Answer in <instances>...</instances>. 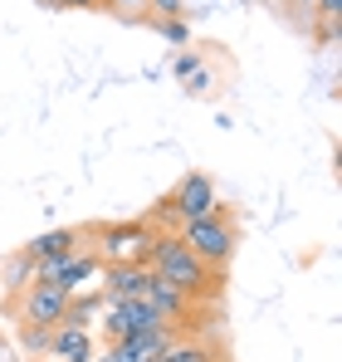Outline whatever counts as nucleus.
Listing matches in <instances>:
<instances>
[{
    "label": "nucleus",
    "mask_w": 342,
    "mask_h": 362,
    "mask_svg": "<svg viewBox=\"0 0 342 362\" xmlns=\"http://www.w3.org/2000/svg\"><path fill=\"white\" fill-rule=\"evenodd\" d=\"M157 226L152 221H113V226H93V240H98V259L103 264H147L152 245H157Z\"/></svg>",
    "instance_id": "nucleus-3"
},
{
    "label": "nucleus",
    "mask_w": 342,
    "mask_h": 362,
    "mask_svg": "<svg viewBox=\"0 0 342 362\" xmlns=\"http://www.w3.org/2000/svg\"><path fill=\"white\" fill-rule=\"evenodd\" d=\"M303 5H308V10H313V5H318V0H303Z\"/></svg>",
    "instance_id": "nucleus-25"
},
{
    "label": "nucleus",
    "mask_w": 342,
    "mask_h": 362,
    "mask_svg": "<svg viewBox=\"0 0 342 362\" xmlns=\"http://www.w3.org/2000/svg\"><path fill=\"white\" fill-rule=\"evenodd\" d=\"M103 5H108V0H103Z\"/></svg>",
    "instance_id": "nucleus-26"
},
{
    "label": "nucleus",
    "mask_w": 342,
    "mask_h": 362,
    "mask_svg": "<svg viewBox=\"0 0 342 362\" xmlns=\"http://www.w3.org/2000/svg\"><path fill=\"white\" fill-rule=\"evenodd\" d=\"M176 235H181V245H186L206 269H216V274L235 259V226H230V216L220 206H216L211 216H201V221H186Z\"/></svg>",
    "instance_id": "nucleus-2"
},
{
    "label": "nucleus",
    "mask_w": 342,
    "mask_h": 362,
    "mask_svg": "<svg viewBox=\"0 0 342 362\" xmlns=\"http://www.w3.org/2000/svg\"><path fill=\"white\" fill-rule=\"evenodd\" d=\"M147 264H152V274H162L171 289H181L191 303L220 289V274H216V269H206V264H201V259L181 245V235H176V230H171V235H157L152 255H147Z\"/></svg>",
    "instance_id": "nucleus-1"
},
{
    "label": "nucleus",
    "mask_w": 342,
    "mask_h": 362,
    "mask_svg": "<svg viewBox=\"0 0 342 362\" xmlns=\"http://www.w3.org/2000/svg\"><path fill=\"white\" fill-rule=\"evenodd\" d=\"M157 362H220V353L211 348V343H196V338H176L167 353Z\"/></svg>",
    "instance_id": "nucleus-14"
},
{
    "label": "nucleus",
    "mask_w": 342,
    "mask_h": 362,
    "mask_svg": "<svg viewBox=\"0 0 342 362\" xmlns=\"http://www.w3.org/2000/svg\"><path fill=\"white\" fill-rule=\"evenodd\" d=\"M157 35H162L167 45H176V49L191 45V25H186V20H157Z\"/></svg>",
    "instance_id": "nucleus-17"
},
{
    "label": "nucleus",
    "mask_w": 342,
    "mask_h": 362,
    "mask_svg": "<svg viewBox=\"0 0 342 362\" xmlns=\"http://www.w3.org/2000/svg\"><path fill=\"white\" fill-rule=\"evenodd\" d=\"M318 40H323V45H338V20H323V30H318Z\"/></svg>",
    "instance_id": "nucleus-23"
},
{
    "label": "nucleus",
    "mask_w": 342,
    "mask_h": 362,
    "mask_svg": "<svg viewBox=\"0 0 342 362\" xmlns=\"http://www.w3.org/2000/svg\"><path fill=\"white\" fill-rule=\"evenodd\" d=\"M49 5H64V10H93V5H103V0H49Z\"/></svg>",
    "instance_id": "nucleus-24"
},
{
    "label": "nucleus",
    "mask_w": 342,
    "mask_h": 362,
    "mask_svg": "<svg viewBox=\"0 0 342 362\" xmlns=\"http://www.w3.org/2000/svg\"><path fill=\"white\" fill-rule=\"evenodd\" d=\"M49 333H54V328H40V323H20V348H25V353H45V348H49Z\"/></svg>",
    "instance_id": "nucleus-16"
},
{
    "label": "nucleus",
    "mask_w": 342,
    "mask_h": 362,
    "mask_svg": "<svg viewBox=\"0 0 342 362\" xmlns=\"http://www.w3.org/2000/svg\"><path fill=\"white\" fill-rule=\"evenodd\" d=\"M176 338H181L176 328H147V333H132V338H117V343H108L103 362H157V358L171 348V343H176Z\"/></svg>",
    "instance_id": "nucleus-7"
},
{
    "label": "nucleus",
    "mask_w": 342,
    "mask_h": 362,
    "mask_svg": "<svg viewBox=\"0 0 342 362\" xmlns=\"http://www.w3.org/2000/svg\"><path fill=\"white\" fill-rule=\"evenodd\" d=\"M98 269H103V259L83 245V250H69V255H54V259H40L35 264V284H54L59 294H78V289H88V279H98Z\"/></svg>",
    "instance_id": "nucleus-4"
},
{
    "label": "nucleus",
    "mask_w": 342,
    "mask_h": 362,
    "mask_svg": "<svg viewBox=\"0 0 342 362\" xmlns=\"http://www.w3.org/2000/svg\"><path fill=\"white\" fill-rule=\"evenodd\" d=\"M318 15L323 20H342V0H318Z\"/></svg>",
    "instance_id": "nucleus-22"
},
{
    "label": "nucleus",
    "mask_w": 342,
    "mask_h": 362,
    "mask_svg": "<svg viewBox=\"0 0 342 362\" xmlns=\"http://www.w3.org/2000/svg\"><path fill=\"white\" fill-rule=\"evenodd\" d=\"M157 10V20H181L186 15V0H147Z\"/></svg>",
    "instance_id": "nucleus-18"
},
{
    "label": "nucleus",
    "mask_w": 342,
    "mask_h": 362,
    "mask_svg": "<svg viewBox=\"0 0 342 362\" xmlns=\"http://www.w3.org/2000/svg\"><path fill=\"white\" fill-rule=\"evenodd\" d=\"M69 250H83V230H69V226H59V230H45V235H35V240L25 245V255L40 264V259H54V255H69Z\"/></svg>",
    "instance_id": "nucleus-12"
},
{
    "label": "nucleus",
    "mask_w": 342,
    "mask_h": 362,
    "mask_svg": "<svg viewBox=\"0 0 342 362\" xmlns=\"http://www.w3.org/2000/svg\"><path fill=\"white\" fill-rule=\"evenodd\" d=\"M181 83H186V88H191V93H196V98H201V93H211V69H206V64H201V69H196V74H191V78H181Z\"/></svg>",
    "instance_id": "nucleus-20"
},
{
    "label": "nucleus",
    "mask_w": 342,
    "mask_h": 362,
    "mask_svg": "<svg viewBox=\"0 0 342 362\" xmlns=\"http://www.w3.org/2000/svg\"><path fill=\"white\" fill-rule=\"evenodd\" d=\"M30 284H35V259H30V255L20 250V255H15V259L5 264V289H10V294H25Z\"/></svg>",
    "instance_id": "nucleus-15"
},
{
    "label": "nucleus",
    "mask_w": 342,
    "mask_h": 362,
    "mask_svg": "<svg viewBox=\"0 0 342 362\" xmlns=\"http://www.w3.org/2000/svg\"><path fill=\"white\" fill-rule=\"evenodd\" d=\"M196 69H201V54H186V49H181V54L171 59V74H176V78H191Z\"/></svg>",
    "instance_id": "nucleus-19"
},
{
    "label": "nucleus",
    "mask_w": 342,
    "mask_h": 362,
    "mask_svg": "<svg viewBox=\"0 0 342 362\" xmlns=\"http://www.w3.org/2000/svg\"><path fill=\"white\" fill-rule=\"evenodd\" d=\"M69 308V294H59L54 284H30L20 294V323H40V328H59Z\"/></svg>",
    "instance_id": "nucleus-8"
},
{
    "label": "nucleus",
    "mask_w": 342,
    "mask_h": 362,
    "mask_svg": "<svg viewBox=\"0 0 342 362\" xmlns=\"http://www.w3.org/2000/svg\"><path fill=\"white\" fill-rule=\"evenodd\" d=\"M142 299L152 303V308H157V313L167 318V323H171V328H176V333L186 328L181 318H191V299H186L181 289H171V284H167V279H162V274H152V279H147V289H142Z\"/></svg>",
    "instance_id": "nucleus-10"
},
{
    "label": "nucleus",
    "mask_w": 342,
    "mask_h": 362,
    "mask_svg": "<svg viewBox=\"0 0 342 362\" xmlns=\"http://www.w3.org/2000/svg\"><path fill=\"white\" fill-rule=\"evenodd\" d=\"M113 10H122V15H142L147 10V0H108Z\"/></svg>",
    "instance_id": "nucleus-21"
},
{
    "label": "nucleus",
    "mask_w": 342,
    "mask_h": 362,
    "mask_svg": "<svg viewBox=\"0 0 342 362\" xmlns=\"http://www.w3.org/2000/svg\"><path fill=\"white\" fill-rule=\"evenodd\" d=\"M98 323H103V338H108V343L132 338V333H147V328H171L147 299H108L103 313H98Z\"/></svg>",
    "instance_id": "nucleus-5"
},
{
    "label": "nucleus",
    "mask_w": 342,
    "mask_h": 362,
    "mask_svg": "<svg viewBox=\"0 0 342 362\" xmlns=\"http://www.w3.org/2000/svg\"><path fill=\"white\" fill-rule=\"evenodd\" d=\"M54 362H93V338H88V328H69V323H59L54 333H49V348H45Z\"/></svg>",
    "instance_id": "nucleus-11"
},
{
    "label": "nucleus",
    "mask_w": 342,
    "mask_h": 362,
    "mask_svg": "<svg viewBox=\"0 0 342 362\" xmlns=\"http://www.w3.org/2000/svg\"><path fill=\"white\" fill-rule=\"evenodd\" d=\"M171 216H176V226H186V221H201V216H211L220 201H216V181L206 177V172H186V177L176 181V191L167 196Z\"/></svg>",
    "instance_id": "nucleus-6"
},
{
    "label": "nucleus",
    "mask_w": 342,
    "mask_h": 362,
    "mask_svg": "<svg viewBox=\"0 0 342 362\" xmlns=\"http://www.w3.org/2000/svg\"><path fill=\"white\" fill-rule=\"evenodd\" d=\"M98 294L103 299H142V289H147V279H152V264H103L98 269Z\"/></svg>",
    "instance_id": "nucleus-9"
},
{
    "label": "nucleus",
    "mask_w": 342,
    "mask_h": 362,
    "mask_svg": "<svg viewBox=\"0 0 342 362\" xmlns=\"http://www.w3.org/2000/svg\"><path fill=\"white\" fill-rule=\"evenodd\" d=\"M103 294H88V289H78L73 299H69V308H64V318L59 323H69V328H93L98 323V313H103Z\"/></svg>",
    "instance_id": "nucleus-13"
}]
</instances>
